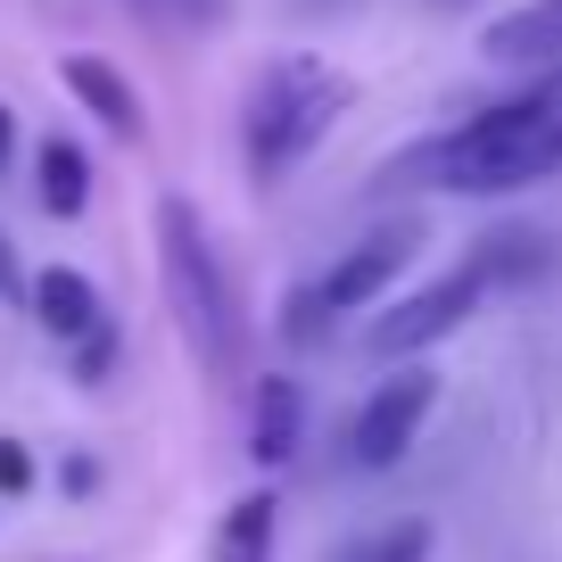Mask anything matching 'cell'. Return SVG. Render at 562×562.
Instances as JSON below:
<instances>
[{"label": "cell", "mask_w": 562, "mask_h": 562, "mask_svg": "<svg viewBox=\"0 0 562 562\" xmlns=\"http://www.w3.org/2000/svg\"><path fill=\"white\" fill-rule=\"evenodd\" d=\"M480 50H488V58H521V67H538V58H562V0L505 9V18L480 34Z\"/></svg>", "instance_id": "8"}, {"label": "cell", "mask_w": 562, "mask_h": 562, "mask_svg": "<svg viewBox=\"0 0 562 562\" xmlns=\"http://www.w3.org/2000/svg\"><path fill=\"white\" fill-rule=\"evenodd\" d=\"M422 554H430V529H422V521H405V529H389V538L356 546L348 562H422Z\"/></svg>", "instance_id": "13"}, {"label": "cell", "mask_w": 562, "mask_h": 562, "mask_svg": "<svg viewBox=\"0 0 562 562\" xmlns=\"http://www.w3.org/2000/svg\"><path fill=\"white\" fill-rule=\"evenodd\" d=\"M290 447H299V389H290V381H257L248 456H257V463H290Z\"/></svg>", "instance_id": "11"}, {"label": "cell", "mask_w": 562, "mask_h": 562, "mask_svg": "<svg viewBox=\"0 0 562 562\" xmlns=\"http://www.w3.org/2000/svg\"><path fill=\"white\" fill-rule=\"evenodd\" d=\"M25 480H34V456H25V447H18V439H0V488L18 496V488H25Z\"/></svg>", "instance_id": "15"}, {"label": "cell", "mask_w": 562, "mask_h": 562, "mask_svg": "<svg viewBox=\"0 0 562 562\" xmlns=\"http://www.w3.org/2000/svg\"><path fill=\"white\" fill-rule=\"evenodd\" d=\"M0 166H9V108H0Z\"/></svg>", "instance_id": "16"}, {"label": "cell", "mask_w": 562, "mask_h": 562, "mask_svg": "<svg viewBox=\"0 0 562 562\" xmlns=\"http://www.w3.org/2000/svg\"><path fill=\"white\" fill-rule=\"evenodd\" d=\"M430 405H439V381H430V372H389V381L372 389L364 405H356L348 456L364 463V472H389V463H405V447L422 439Z\"/></svg>", "instance_id": "6"}, {"label": "cell", "mask_w": 562, "mask_h": 562, "mask_svg": "<svg viewBox=\"0 0 562 562\" xmlns=\"http://www.w3.org/2000/svg\"><path fill=\"white\" fill-rule=\"evenodd\" d=\"M521 265H538V240H480V257H463L456 273H439L430 290L397 299L381 323H372V356H414V348H430V339H447L496 281H513Z\"/></svg>", "instance_id": "3"}, {"label": "cell", "mask_w": 562, "mask_h": 562, "mask_svg": "<svg viewBox=\"0 0 562 562\" xmlns=\"http://www.w3.org/2000/svg\"><path fill=\"white\" fill-rule=\"evenodd\" d=\"M0 273H9V257H0Z\"/></svg>", "instance_id": "17"}, {"label": "cell", "mask_w": 562, "mask_h": 562, "mask_svg": "<svg viewBox=\"0 0 562 562\" xmlns=\"http://www.w3.org/2000/svg\"><path fill=\"white\" fill-rule=\"evenodd\" d=\"M158 240H166V290H175L182 331H191V348L207 364H224L232 356V290H224V265H215L207 232H199V215L182 199L158 207Z\"/></svg>", "instance_id": "4"}, {"label": "cell", "mask_w": 562, "mask_h": 562, "mask_svg": "<svg viewBox=\"0 0 562 562\" xmlns=\"http://www.w3.org/2000/svg\"><path fill=\"white\" fill-rule=\"evenodd\" d=\"M215 562H273V496H240L215 529Z\"/></svg>", "instance_id": "12"}, {"label": "cell", "mask_w": 562, "mask_h": 562, "mask_svg": "<svg viewBox=\"0 0 562 562\" xmlns=\"http://www.w3.org/2000/svg\"><path fill=\"white\" fill-rule=\"evenodd\" d=\"M405 257H414V224H389V232H372V240H356L348 257H339L331 273L315 281V290H299V299H290V323H281V331L306 339V331H323L331 315H356V306H372L389 281H397Z\"/></svg>", "instance_id": "5"}, {"label": "cell", "mask_w": 562, "mask_h": 562, "mask_svg": "<svg viewBox=\"0 0 562 562\" xmlns=\"http://www.w3.org/2000/svg\"><path fill=\"white\" fill-rule=\"evenodd\" d=\"M34 315L50 339H91L100 331V290H91L83 273H67V265H50V273L34 281Z\"/></svg>", "instance_id": "9"}, {"label": "cell", "mask_w": 562, "mask_h": 562, "mask_svg": "<svg viewBox=\"0 0 562 562\" xmlns=\"http://www.w3.org/2000/svg\"><path fill=\"white\" fill-rule=\"evenodd\" d=\"M140 18H158V25H215L224 18V0H133Z\"/></svg>", "instance_id": "14"}, {"label": "cell", "mask_w": 562, "mask_h": 562, "mask_svg": "<svg viewBox=\"0 0 562 562\" xmlns=\"http://www.w3.org/2000/svg\"><path fill=\"white\" fill-rule=\"evenodd\" d=\"M339 108H348V75L339 67H323V58H273L257 100H248V166L265 182H281L339 124Z\"/></svg>", "instance_id": "2"}, {"label": "cell", "mask_w": 562, "mask_h": 562, "mask_svg": "<svg viewBox=\"0 0 562 562\" xmlns=\"http://www.w3.org/2000/svg\"><path fill=\"white\" fill-rule=\"evenodd\" d=\"M562 166V100H505L488 116H472L463 133L430 140L414 158V175H430L439 191H521V182H546Z\"/></svg>", "instance_id": "1"}, {"label": "cell", "mask_w": 562, "mask_h": 562, "mask_svg": "<svg viewBox=\"0 0 562 562\" xmlns=\"http://www.w3.org/2000/svg\"><path fill=\"white\" fill-rule=\"evenodd\" d=\"M58 75H67V91H75V100H83V108H91V116H100V124H108V133H124V140H140V100H133V83H124V75H116V67H108V58H91V50H75V58H67V67H58Z\"/></svg>", "instance_id": "7"}, {"label": "cell", "mask_w": 562, "mask_h": 562, "mask_svg": "<svg viewBox=\"0 0 562 562\" xmlns=\"http://www.w3.org/2000/svg\"><path fill=\"white\" fill-rule=\"evenodd\" d=\"M34 199L50 215H83L91 199V158L75 149V140H42V158H34Z\"/></svg>", "instance_id": "10"}]
</instances>
